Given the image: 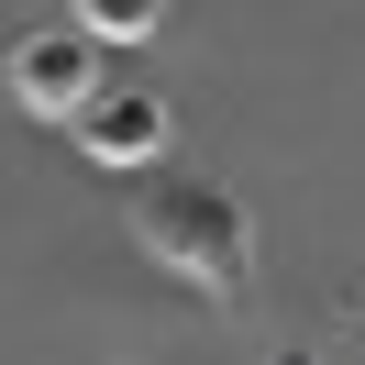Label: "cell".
Returning <instances> with one entry per match:
<instances>
[{
    "instance_id": "obj_3",
    "label": "cell",
    "mask_w": 365,
    "mask_h": 365,
    "mask_svg": "<svg viewBox=\"0 0 365 365\" xmlns=\"http://www.w3.org/2000/svg\"><path fill=\"white\" fill-rule=\"evenodd\" d=\"M78 144H89L100 166H155V155H166V100H144V89H100L89 111H78Z\"/></svg>"
},
{
    "instance_id": "obj_4",
    "label": "cell",
    "mask_w": 365,
    "mask_h": 365,
    "mask_svg": "<svg viewBox=\"0 0 365 365\" xmlns=\"http://www.w3.org/2000/svg\"><path fill=\"white\" fill-rule=\"evenodd\" d=\"M78 23H89L100 45H144V34L166 23V0H78Z\"/></svg>"
},
{
    "instance_id": "obj_2",
    "label": "cell",
    "mask_w": 365,
    "mask_h": 365,
    "mask_svg": "<svg viewBox=\"0 0 365 365\" xmlns=\"http://www.w3.org/2000/svg\"><path fill=\"white\" fill-rule=\"evenodd\" d=\"M11 100H23L34 122H78L100 100V34H23L11 45Z\"/></svg>"
},
{
    "instance_id": "obj_1",
    "label": "cell",
    "mask_w": 365,
    "mask_h": 365,
    "mask_svg": "<svg viewBox=\"0 0 365 365\" xmlns=\"http://www.w3.org/2000/svg\"><path fill=\"white\" fill-rule=\"evenodd\" d=\"M133 244L155 255L166 277L210 288V299H232L255 277V222H244V200H232L222 178H144L133 188Z\"/></svg>"
}]
</instances>
